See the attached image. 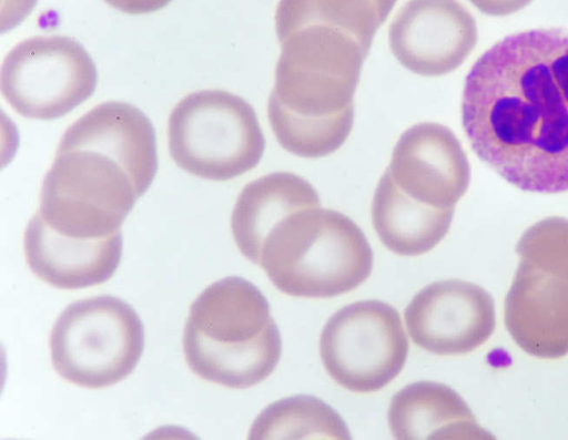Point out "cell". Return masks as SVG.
Returning a JSON list of instances; mask_svg holds the SVG:
<instances>
[{"mask_svg": "<svg viewBox=\"0 0 568 440\" xmlns=\"http://www.w3.org/2000/svg\"><path fill=\"white\" fill-rule=\"evenodd\" d=\"M320 354L328 375L355 392H373L403 369L408 340L398 311L381 300H361L336 311L324 326Z\"/></svg>", "mask_w": 568, "mask_h": 440, "instance_id": "cell-10", "label": "cell"}, {"mask_svg": "<svg viewBox=\"0 0 568 440\" xmlns=\"http://www.w3.org/2000/svg\"><path fill=\"white\" fill-rule=\"evenodd\" d=\"M397 0H280L275 11L278 41L291 32L323 25L354 37L369 51L375 33Z\"/></svg>", "mask_w": 568, "mask_h": 440, "instance_id": "cell-18", "label": "cell"}, {"mask_svg": "<svg viewBox=\"0 0 568 440\" xmlns=\"http://www.w3.org/2000/svg\"><path fill=\"white\" fill-rule=\"evenodd\" d=\"M386 170L407 196L443 209L455 208L470 182L460 142L450 129L435 122L417 123L402 133Z\"/></svg>", "mask_w": 568, "mask_h": 440, "instance_id": "cell-13", "label": "cell"}, {"mask_svg": "<svg viewBox=\"0 0 568 440\" xmlns=\"http://www.w3.org/2000/svg\"><path fill=\"white\" fill-rule=\"evenodd\" d=\"M168 136L175 164L211 181L251 171L266 144L253 106L224 90H201L183 98L170 114Z\"/></svg>", "mask_w": 568, "mask_h": 440, "instance_id": "cell-7", "label": "cell"}, {"mask_svg": "<svg viewBox=\"0 0 568 440\" xmlns=\"http://www.w3.org/2000/svg\"><path fill=\"white\" fill-rule=\"evenodd\" d=\"M112 8L129 14L155 12L172 0H104Z\"/></svg>", "mask_w": 568, "mask_h": 440, "instance_id": "cell-21", "label": "cell"}, {"mask_svg": "<svg viewBox=\"0 0 568 440\" xmlns=\"http://www.w3.org/2000/svg\"><path fill=\"white\" fill-rule=\"evenodd\" d=\"M122 233L100 241L64 236L37 214L28 223L23 248L32 273L61 289H80L109 280L120 265Z\"/></svg>", "mask_w": 568, "mask_h": 440, "instance_id": "cell-14", "label": "cell"}, {"mask_svg": "<svg viewBox=\"0 0 568 440\" xmlns=\"http://www.w3.org/2000/svg\"><path fill=\"white\" fill-rule=\"evenodd\" d=\"M1 92L21 116L54 120L93 94L98 71L82 44L65 35H36L17 44L1 66Z\"/></svg>", "mask_w": 568, "mask_h": 440, "instance_id": "cell-9", "label": "cell"}, {"mask_svg": "<svg viewBox=\"0 0 568 440\" xmlns=\"http://www.w3.org/2000/svg\"><path fill=\"white\" fill-rule=\"evenodd\" d=\"M156 171V135L150 119L130 103L103 102L62 135L42 182L37 215L68 237H113Z\"/></svg>", "mask_w": 568, "mask_h": 440, "instance_id": "cell-2", "label": "cell"}, {"mask_svg": "<svg viewBox=\"0 0 568 440\" xmlns=\"http://www.w3.org/2000/svg\"><path fill=\"white\" fill-rule=\"evenodd\" d=\"M462 124L476 155L514 186L568 191V31L513 33L465 78Z\"/></svg>", "mask_w": 568, "mask_h": 440, "instance_id": "cell-1", "label": "cell"}, {"mask_svg": "<svg viewBox=\"0 0 568 440\" xmlns=\"http://www.w3.org/2000/svg\"><path fill=\"white\" fill-rule=\"evenodd\" d=\"M373 249L348 216L320 206L300 209L265 238L257 265L290 296L328 298L364 283L373 269Z\"/></svg>", "mask_w": 568, "mask_h": 440, "instance_id": "cell-5", "label": "cell"}, {"mask_svg": "<svg viewBox=\"0 0 568 440\" xmlns=\"http://www.w3.org/2000/svg\"><path fill=\"white\" fill-rule=\"evenodd\" d=\"M519 265L505 298V325L530 356L568 355V219L546 217L520 236Z\"/></svg>", "mask_w": 568, "mask_h": 440, "instance_id": "cell-6", "label": "cell"}, {"mask_svg": "<svg viewBox=\"0 0 568 440\" xmlns=\"http://www.w3.org/2000/svg\"><path fill=\"white\" fill-rule=\"evenodd\" d=\"M262 291L239 276L207 286L193 301L183 334L190 369L232 389L253 387L276 368L281 334Z\"/></svg>", "mask_w": 568, "mask_h": 440, "instance_id": "cell-4", "label": "cell"}, {"mask_svg": "<svg viewBox=\"0 0 568 440\" xmlns=\"http://www.w3.org/2000/svg\"><path fill=\"white\" fill-rule=\"evenodd\" d=\"M404 316L413 341L442 356L473 351L489 339L496 326L490 294L462 279L427 285L407 305Z\"/></svg>", "mask_w": 568, "mask_h": 440, "instance_id": "cell-11", "label": "cell"}, {"mask_svg": "<svg viewBox=\"0 0 568 440\" xmlns=\"http://www.w3.org/2000/svg\"><path fill=\"white\" fill-rule=\"evenodd\" d=\"M317 191L302 176L274 172L246 184L231 216V229L240 252L257 264L262 245L271 231L288 215L320 206Z\"/></svg>", "mask_w": 568, "mask_h": 440, "instance_id": "cell-16", "label": "cell"}, {"mask_svg": "<svg viewBox=\"0 0 568 440\" xmlns=\"http://www.w3.org/2000/svg\"><path fill=\"white\" fill-rule=\"evenodd\" d=\"M250 439H338L351 432L328 403L311 395H296L267 406L255 419Z\"/></svg>", "mask_w": 568, "mask_h": 440, "instance_id": "cell-19", "label": "cell"}, {"mask_svg": "<svg viewBox=\"0 0 568 440\" xmlns=\"http://www.w3.org/2000/svg\"><path fill=\"white\" fill-rule=\"evenodd\" d=\"M267 116L280 145L305 158L337 151L354 124L353 98L368 51L339 30L308 25L281 41Z\"/></svg>", "mask_w": 568, "mask_h": 440, "instance_id": "cell-3", "label": "cell"}, {"mask_svg": "<svg viewBox=\"0 0 568 440\" xmlns=\"http://www.w3.org/2000/svg\"><path fill=\"white\" fill-rule=\"evenodd\" d=\"M49 344L60 377L99 389L133 372L144 349V328L132 306L102 295L67 306L51 330Z\"/></svg>", "mask_w": 568, "mask_h": 440, "instance_id": "cell-8", "label": "cell"}, {"mask_svg": "<svg viewBox=\"0 0 568 440\" xmlns=\"http://www.w3.org/2000/svg\"><path fill=\"white\" fill-rule=\"evenodd\" d=\"M480 12L493 16L504 17L515 13L532 0H469Z\"/></svg>", "mask_w": 568, "mask_h": 440, "instance_id": "cell-20", "label": "cell"}, {"mask_svg": "<svg viewBox=\"0 0 568 440\" xmlns=\"http://www.w3.org/2000/svg\"><path fill=\"white\" fill-rule=\"evenodd\" d=\"M455 208L425 205L402 192L385 170L372 203L373 226L382 243L402 256L433 249L448 233Z\"/></svg>", "mask_w": 568, "mask_h": 440, "instance_id": "cell-17", "label": "cell"}, {"mask_svg": "<svg viewBox=\"0 0 568 440\" xmlns=\"http://www.w3.org/2000/svg\"><path fill=\"white\" fill-rule=\"evenodd\" d=\"M471 13L457 0H408L388 30V44L410 72L438 76L459 68L477 43Z\"/></svg>", "mask_w": 568, "mask_h": 440, "instance_id": "cell-12", "label": "cell"}, {"mask_svg": "<svg viewBox=\"0 0 568 440\" xmlns=\"http://www.w3.org/2000/svg\"><path fill=\"white\" fill-rule=\"evenodd\" d=\"M387 417L393 437L399 440L495 439L465 400L440 382L405 386L393 396Z\"/></svg>", "mask_w": 568, "mask_h": 440, "instance_id": "cell-15", "label": "cell"}]
</instances>
